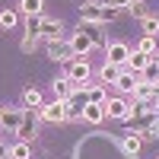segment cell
<instances>
[{
	"mask_svg": "<svg viewBox=\"0 0 159 159\" xmlns=\"http://www.w3.org/2000/svg\"><path fill=\"white\" fill-rule=\"evenodd\" d=\"M67 80H70L76 89H83L89 83V64H86V57H73L67 64Z\"/></svg>",
	"mask_w": 159,
	"mask_h": 159,
	"instance_id": "4",
	"label": "cell"
},
{
	"mask_svg": "<svg viewBox=\"0 0 159 159\" xmlns=\"http://www.w3.org/2000/svg\"><path fill=\"white\" fill-rule=\"evenodd\" d=\"M124 73V67H118V64H108L105 61V67L99 70V80H102V86H108V83H118V76Z\"/></svg>",
	"mask_w": 159,
	"mask_h": 159,
	"instance_id": "14",
	"label": "cell"
},
{
	"mask_svg": "<svg viewBox=\"0 0 159 159\" xmlns=\"http://www.w3.org/2000/svg\"><path fill=\"white\" fill-rule=\"evenodd\" d=\"M118 19V10L108 3H96V0H86L80 7V22H89V25H99V22H111Z\"/></svg>",
	"mask_w": 159,
	"mask_h": 159,
	"instance_id": "1",
	"label": "cell"
},
{
	"mask_svg": "<svg viewBox=\"0 0 159 159\" xmlns=\"http://www.w3.org/2000/svg\"><path fill=\"white\" fill-rule=\"evenodd\" d=\"M127 13H130V16H137V19H147V16H150V13H147V3H143V0H134V3L127 7Z\"/></svg>",
	"mask_w": 159,
	"mask_h": 159,
	"instance_id": "27",
	"label": "cell"
},
{
	"mask_svg": "<svg viewBox=\"0 0 159 159\" xmlns=\"http://www.w3.org/2000/svg\"><path fill=\"white\" fill-rule=\"evenodd\" d=\"M70 48H73V54L76 57H86L92 48H96V42L89 38V32H83V29H76L73 35H70Z\"/></svg>",
	"mask_w": 159,
	"mask_h": 159,
	"instance_id": "6",
	"label": "cell"
},
{
	"mask_svg": "<svg viewBox=\"0 0 159 159\" xmlns=\"http://www.w3.org/2000/svg\"><path fill=\"white\" fill-rule=\"evenodd\" d=\"M140 147H143V137H140V134H130V137H124V150H127L130 156H137V153H140Z\"/></svg>",
	"mask_w": 159,
	"mask_h": 159,
	"instance_id": "23",
	"label": "cell"
},
{
	"mask_svg": "<svg viewBox=\"0 0 159 159\" xmlns=\"http://www.w3.org/2000/svg\"><path fill=\"white\" fill-rule=\"evenodd\" d=\"M140 29H143V35H153V38H156V32H159V16L140 19Z\"/></svg>",
	"mask_w": 159,
	"mask_h": 159,
	"instance_id": "26",
	"label": "cell"
},
{
	"mask_svg": "<svg viewBox=\"0 0 159 159\" xmlns=\"http://www.w3.org/2000/svg\"><path fill=\"white\" fill-rule=\"evenodd\" d=\"M153 57H147V54H140V51H130V57H127V64H124V70L127 73H143V70H147V64H150Z\"/></svg>",
	"mask_w": 159,
	"mask_h": 159,
	"instance_id": "11",
	"label": "cell"
},
{
	"mask_svg": "<svg viewBox=\"0 0 159 159\" xmlns=\"http://www.w3.org/2000/svg\"><path fill=\"white\" fill-rule=\"evenodd\" d=\"M153 61H156V64H159V54H156V57H153Z\"/></svg>",
	"mask_w": 159,
	"mask_h": 159,
	"instance_id": "31",
	"label": "cell"
},
{
	"mask_svg": "<svg viewBox=\"0 0 159 159\" xmlns=\"http://www.w3.org/2000/svg\"><path fill=\"white\" fill-rule=\"evenodd\" d=\"M89 105V92L86 89H76L73 96L64 102V108H67V121H83V108Z\"/></svg>",
	"mask_w": 159,
	"mask_h": 159,
	"instance_id": "3",
	"label": "cell"
},
{
	"mask_svg": "<svg viewBox=\"0 0 159 159\" xmlns=\"http://www.w3.org/2000/svg\"><path fill=\"white\" fill-rule=\"evenodd\" d=\"M105 118H108V115H105V105H96V102H89L86 108H83V121H86V124H102Z\"/></svg>",
	"mask_w": 159,
	"mask_h": 159,
	"instance_id": "12",
	"label": "cell"
},
{
	"mask_svg": "<svg viewBox=\"0 0 159 159\" xmlns=\"http://www.w3.org/2000/svg\"><path fill=\"white\" fill-rule=\"evenodd\" d=\"M105 115L124 121V118L130 115V102H127V99H108V102H105Z\"/></svg>",
	"mask_w": 159,
	"mask_h": 159,
	"instance_id": "10",
	"label": "cell"
},
{
	"mask_svg": "<svg viewBox=\"0 0 159 159\" xmlns=\"http://www.w3.org/2000/svg\"><path fill=\"white\" fill-rule=\"evenodd\" d=\"M0 159H10V150L3 147V143H0Z\"/></svg>",
	"mask_w": 159,
	"mask_h": 159,
	"instance_id": "30",
	"label": "cell"
},
{
	"mask_svg": "<svg viewBox=\"0 0 159 159\" xmlns=\"http://www.w3.org/2000/svg\"><path fill=\"white\" fill-rule=\"evenodd\" d=\"M51 86H54V99H57V102H67V99L73 96V92H76V86L70 83L67 76H61V80H54V83H51Z\"/></svg>",
	"mask_w": 159,
	"mask_h": 159,
	"instance_id": "13",
	"label": "cell"
},
{
	"mask_svg": "<svg viewBox=\"0 0 159 159\" xmlns=\"http://www.w3.org/2000/svg\"><path fill=\"white\" fill-rule=\"evenodd\" d=\"M19 124H22V108H10V105H3V108H0V127L16 134Z\"/></svg>",
	"mask_w": 159,
	"mask_h": 159,
	"instance_id": "8",
	"label": "cell"
},
{
	"mask_svg": "<svg viewBox=\"0 0 159 159\" xmlns=\"http://www.w3.org/2000/svg\"><path fill=\"white\" fill-rule=\"evenodd\" d=\"M137 83H140V76H137V73H127V70H124L121 76H118V83H115V86L121 89V92H127V96H134V86H137Z\"/></svg>",
	"mask_w": 159,
	"mask_h": 159,
	"instance_id": "16",
	"label": "cell"
},
{
	"mask_svg": "<svg viewBox=\"0 0 159 159\" xmlns=\"http://www.w3.org/2000/svg\"><path fill=\"white\" fill-rule=\"evenodd\" d=\"M19 13L16 10H0V29H16Z\"/></svg>",
	"mask_w": 159,
	"mask_h": 159,
	"instance_id": "21",
	"label": "cell"
},
{
	"mask_svg": "<svg viewBox=\"0 0 159 159\" xmlns=\"http://www.w3.org/2000/svg\"><path fill=\"white\" fill-rule=\"evenodd\" d=\"M42 22H45V16H29V19H25V32H29V38L42 35Z\"/></svg>",
	"mask_w": 159,
	"mask_h": 159,
	"instance_id": "22",
	"label": "cell"
},
{
	"mask_svg": "<svg viewBox=\"0 0 159 159\" xmlns=\"http://www.w3.org/2000/svg\"><path fill=\"white\" fill-rule=\"evenodd\" d=\"M42 121H51V124H61V121H67V108H64V102H48L42 105Z\"/></svg>",
	"mask_w": 159,
	"mask_h": 159,
	"instance_id": "9",
	"label": "cell"
},
{
	"mask_svg": "<svg viewBox=\"0 0 159 159\" xmlns=\"http://www.w3.org/2000/svg\"><path fill=\"white\" fill-rule=\"evenodd\" d=\"M42 7H45V0H19V10L25 16H42Z\"/></svg>",
	"mask_w": 159,
	"mask_h": 159,
	"instance_id": "20",
	"label": "cell"
},
{
	"mask_svg": "<svg viewBox=\"0 0 159 159\" xmlns=\"http://www.w3.org/2000/svg\"><path fill=\"white\" fill-rule=\"evenodd\" d=\"M22 51H35V38L25 35V38H22Z\"/></svg>",
	"mask_w": 159,
	"mask_h": 159,
	"instance_id": "29",
	"label": "cell"
},
{
	"mask_svg": "<svg viewBox=\"0 0 159 159\" xmlns=\"http://www.w3.org/2000/svg\"><path fill=\"white\" fill-rule=\"evenodd\" d=\"M48 57H51V61H57V64H70L76 54H73L70 42H48Z\"/></svg>",
	"mask_w": 159,
	"mask_h": 159,
	"instance_id": "7",
	"label": "cell"
},
{
	"mask_svg": "<svg viewBox=\"0 0 159 159\" xmlns=\"http://www.w3.org/2000/svg\"><path fill=\"white\" fill-rule=\"evenodd\" d=\"M140 80H143V83H159V64L150 61V64H147V70L140 73Z\"/></svg>",
	"mask_w": 159,
	"mask_h": 159,
	"instance_id": "24",
	"label": "cell"
},
{
	"mask_svg": "<svg viewBox=\"0 0 159 159\" xmlns=\"http://www.w3.org/2000/svg\"><path fill=\"white\" fill-rule=\"evenodd\" d=\"M61 32H64V25L57 19H45L42 22V38H48V42H61Z\"/></svg>",
	"mask_w": 159,
	"mask_h": 159,
	"instance_id": "15",
	"label": "cell"
},
{
	"mask_svg": "<svg viewBox=\"0 0 159 159\" xmlns=\"http://www.w3.org/2000/svg\"><path fill=\"white\" fill-rule=\"evenodd\" d=\"M137 51H140V54H147V57H156V54H159V42H156L153 35H143L140 45H137Z\"/></svg>",
	"mask_w": 159,
	"mask_h": 159,
	"instance_id": "17",
	"label": "cell"
},
{
	"mask_svg": "<svg viewBox=\"0 0 159 159\" xmlns=\"http://www.w3.org/2000/svg\"><path fill=\"white\" fill-rule=\"evenodd\" d=\"M29 156H32V150H29L25 140H19L16 147H10V159H29Z\"/></svg>",
	"mask_w": 159,
	"mask_h": 159,
	"instance_id": "25",
	"label": "cell"
},
{
	"mask_svg": "<svg viewBox=\"0 0 159 159\" xmlns=\"http://www.w3.org/2000/svg\"><path fill=\"white\" fill-rule=\"evenodd\" d=\"M130 57V48L124 42H111V45H105V61L108 64H118V67H124Z\"/></svg>",
	"mask_w": 159,
	"mask_h": 159,
	"instance_id": "5",
	"label": "cell"
},
{
	"mask_svg": "<svg viewBox=\"0 0 159 159\" xmlns=\"http://www.w3.org/2000/svg\"><path fill=\"white\" fill-rule=\"evenodd\" d=\"M105 3H108V7H115V10H127L130 3H134V0H105Z\"/></svg>",
	"mask_w": 159,
	"mask_h": 159,
	"instance_id": "28",
	"label": "cell"
},
{
	"mask_svg": "<svg viewBox=\"0 0 159 159\" xmlns=\"http://www.w3.org/2000/svg\"><path fill=\"white\" fill-rule=\"evenodd\" d=\"M22 105H25V108H42V105H45L42 102V92H38L35 86H29V89L22 92Z\"/></svg>",
	"mask_w": 159,
	"mask_h": 159,
	"instance_id": "18",
	"label": "cell"
},
{
	"mask_svg": "<svg viewBox=\"0 0 159 159\" xmlns=\"http://www.w3.org/2000/svg\"><path fill=\"white\" fill-rule=\"evenodd\" d=\"M83 89L89 92V102H96V105H105V102H108V99H105V86H102V83H86Z\"/></svg>",
	"mask_w": 159,
	"mask_h": 159,
	"instance_id": "19",
	"label": "cell"
},
{
	"mask_svg": "<svg viewBox=\"0 0 159 159\" xmlns=\"http://www.w3.org/2000/svg\"><path fill=\"white\" fill-rule=\"evenodd\" d=\"M38 121H42V108H22V124H19V140L29 143L35 134H38Z\"/></svg>",
	"mask_w": 159,
	"mask_h": 159,
	"instance_id": "2",
	"label": "cell"
}]
</instances>
